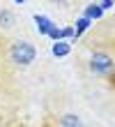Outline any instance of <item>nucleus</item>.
<instances>
[{
  "label": "nucleus",
  "mask_w": 115,
  "mask_h": 127,
  "mask_svg": "<svg viewBox=\"0 0 115 127\" xmlns=\"http://www.w3.org/2000/svg\"><path fill=\"white\" fill-rule=\"evenodd\" d=\"M35 56H37V51L35 46L30 42H14L12 44V60L16 63V65H30L35 60Z\"/></svg>",
  "instance_id": "1"
},
{
  "label": "nucleus",
  "mask_w": 115,
  "mask_h": 127,
  "mask_svg": "<svg viewBox=\"0 0 115 127\" xmlns=\"http://www.w3.org/2000/svg\"><path fill=\"white\" fill-rule=\"evenodd\" d=\"M113 67H115V63L108 53H94L90 58V69L94 74H108V72H113Z\"/></svg>",
  "instance_id": "2"
},
{
  "label": "nucleus",
  "mask_w": 115,
  "mask_h": 127,
  "mask_svg": "<svg viewBox=\"0 0 115 127\" xmlns=\"http://www.w3.org/2000/svg\"><path fill=\"white\" fill-rule=\"evenodd\" d=\"M60 125H62V127H83L81 120H78V116H74V113L62 116V118H60Z\"/></svg>",
  "instance_id": "3"
},
{
  "label": "nucleus",
  "mask_w": 115,
  "mask_h": 127,
  "mask_svg": "<svg viewBox=\"0 0 115 127\" xmlns=\"http://www.w3.org/2000/svg\"><path fill=\"white\" fill-rule=\"evenodd\" d=\"M35 21H37V26H39V32H42V35H48V32H51L53 23H51V21L46 19V16H39V14H37V16H35Z\"/></svg>",
  "instance_id": "4"
},
{
  "label": "nucleus",
  "mask_w": 115,
  "mask_h": 127,
  "mask_svg": "<svg viewBox=\"0 0 115 127\" xmlns=\"http://www.w3.org/2000/svg\"><path fill=\"white\" fill-rule=\"evenodd\" d=\"M0 26H2V28H12L14 26V14L2 9V12H0Z\"/></svg>",
  "instance_id": "5"
},
{
  "label": "nucleus",
  "mask_w": 115,
  "mask_h": 127,
  "mask_svg": "<svg viewBox=\"0 0 115 127\" xmlns=\"http://www.w3.org/2000/svg\"><path fill=\"white\" fill-rule=\"evenodd\" d=\"M101 12H104V9H101L99 5H90L88 9H85V16H88V19H99V16H101Z\"/></svg>",
  "instance_id": "6"
},
{
  "label": "nucleus",
  "mask_w": 115,
  "mask_h": 127,
  "mask_svg": "<svg viewBox=\"0 0 115 127\" xmlns=\"http://www.w3.org/2000/svg\"><path fill=\"white\" fill-rule=\"evenodd\" d=\"M53 53L55 56H67L69 53V44L67 42H58L55 46H53Z\"/></svg>",
  "instance_id": "7"
},
{
  "label": "nucleus",
  "mask_w": 115,
  "mask_h": 127,
  "mask_svg": "<svg viewBox=\"0 0 115 127\" xmlns=\"http://www.w3.org/2000/svg\"><path fill=\"white\" fill-rule=\"evenodd\" d=\"M76 26H78V28H76L74 37H78V35H81V32H83V30H85V28L90 26V19H88V16H83V19H81V21H78V23H76Z\"/></svg>",
  "instance_id": "8"
},
{
  "label": "nucleus",
  "mask_w": 115,
  "mask_h": 127,
  "mask_svg": "<svg viewBox=\"0 0 115 127\" xmlns=\"http://www.w3.org/2000/svg\"><path fill=\"white\" fill-rule=\"evenodd\" d=\"M99 7H101V9H108V7H113V0H101Z\"/></svg>",
  "instance_id": "9"
},
{
  "label": "nucleus",
  "mask_w": 115,
  "mask_h": 127,
  "mask_svg": "<svg viewBox=\"0 0 115 127\" xmlns=\"http://www.w3.org/2000/svg\"><path fill=\"white\" fill-rule=\"evenodd\" d=\"M16 2H23V0H16Z\"/></svg>",
  "instance_id": "10"
}]
</instances>
